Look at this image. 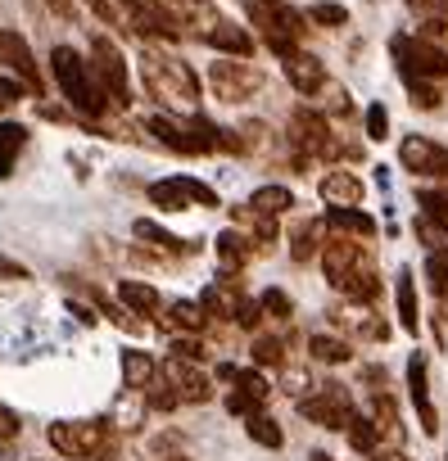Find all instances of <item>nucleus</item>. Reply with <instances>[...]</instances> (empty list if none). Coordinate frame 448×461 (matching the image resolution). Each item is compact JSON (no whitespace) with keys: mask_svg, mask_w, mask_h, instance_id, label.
<instances>
[{"mask_svg":"<svg viewBox=\"0 0 448 461\" xmlns=\"http://www.w3.org/2000/svg\"><path fill=\"white\" fill-rule=\"evenodd\" d=\"M150 203H154V208H168V212H181V208H190V203L217 208V190H208V185L195 181V176H168V181H154V185H150Z\"/></svg>","mask_w":448,"mask_h":461,"instance_id":"nucleus-10","label":"nucleus"},{"mask_svg":"<svg viewBox=\"0 0 448 461\" xmlns=\"http://www.w3.org/2000/svg\"><path fill=\"white\" fill-rule=\"evenodd\" d=\"M241 299H245V294H241L236 276H227V281H217V285H208V290H204L199 308H204V317H236Z\"/></svg>","mask_w":448,"mask_h":461,"instance_id":"nucleus-21","label":"nucleus"},{"mask_svg":"<svg viewBox=\"0 0 448 461\" xmlns=\"http://www.w3.org/2000/svg\"><path fill=\"white\" fill-rule=\"evenodd\" d=\"M213 249H217V267H222V272H227V276H241L245 263H250V254H254V240H245L241 230H222Z\"/></svg>","mask_w":448,"mask_h":461,"instance_id":"nucleus-19","label":"nucleus"},{"mask_svg":"<svg viewBox=\"0 0 448 461\" xmlns=\"http://www.w3.org/2000/svg\"><path fill=\"white\" fill-rule=\"evenodd\" d=\"M19 434V411L0 402V438H14Z\"/></svg>","mask_w":448,"mask_h":461,"instance_id":"nucleus-49","label":"nucleus"},{"mask_svg":"<svg viewBox=\"0 0 448 461\" xmlns=\"http://www.w3.org/2000/svg\"><path fill=\"white\" fill-rule=\"evenodd\" d=\"M299 416L322 425V429H344L349 416H353V398L344 384H322L317 393H304L299 398Z\"/></svg>","mask_w":448,"mask_h":461,"instance_id":"nucleus-9","label":"nucleus"},{"mask_svg":"<svg viewBox=\"0 0 448 461\" xmlns=\"http://www.w3.org/2000/svg\"><path fill=\"white\" fill-rule=\"evenodd\" d=\"M407 393H412V407H416V416H421V429L434 438V434H439V411H434V402H430V380H425V357H421V353L407 357Z\"/></svg>","mask_w":448,"mask_h":461,"instance_id":"nucleus-16","label":"nucleus"},{"mask_svg":"<svg viewBox=\"0 0 448 461\" xmlns=\"http://www.w3.org/2000/svg\"><path fill=\"white\" fill-rule=\"evenodd\" d=\"M281 339H272V335H259L254 339V348H250V357H254V366H281Z\"/></svg>","mask_w":448,"mask_h":461,"instance_id":"nucleus-41","label":"nucleus"},{"mask_svg":"<svg viewBox=\"0 0 448 461\" xmlns=\"http://www.w3.org/2000/svg\"><path fill=\"white\" fill-rule=\"evenodd\" d=\"M208 86L217 91V100H227V104H241V100H250L259 86H263V73L254 68V64H213L208 68Z\"/></svg>","mask_w":448,"mask_h":461,"instance_id":"nucleus-12","label":"nucleus"},{"mask_svg":"<svg viewBox=\"0 0 448 461\" xmlns=\"http://www.w3.org/2000/svg\"><path fill=\"white\" fill-rule=\"evenodd\" d=\"M389 55H394L403 77H421V82H443L448 77V50L434 46L430 37H394Z\"/></svg>","mask_w":448,"mask_h":461,"instance_id":"nucleus-6","label":"nucleus"},{"mask_svg":"<svg viewBox=\"0 0 448 461\" xmlns=\"http://www.w3.org/2000/svg\"><path fill=\"white\" fill-rule=\"evenodd\" d=\"M362 122H367V140H385V136H389V113H385V104H367Z\"/></svg>","mask_w":448,"mask_h":461,"instance_id":"nucleus-44","label":"nucleus"},{"mask_svg":"<svg viewBox=\"0 0 448 461\" xmlns=\"http://www.w3.org/2000/svg\"><path fill=\"white\" fill-rule=\"evenodd\" d=\"M227 411H232V416H250V411H259V407H254L245 393H236V389H232V393H227Z\"/></svg>","mask_w":448,"mask_h":461,"instance_id":"nucleus-50","label":"nucleus"},{"mask_svg":"<svg viewBox=\"0 0 448 461\" xmlns=\"http://www.w3.org/2000/svg\"><path fill=\"white\" fill-rule=\"evenodd\" d=\"M290 149H295L299 163L340 154V145H335V136H331V127H326V113H317V109H299V113L290 118Z\"/></svg>","mask_w":448,"mask_h":461,"instance_id":"nucleus-7","label":"nucleus"},{"mask_svg":"<svg viewBox=\"0 0 448 461\" xmlns=\"http://www.w3.org/2000/svg\"><path fill=\"white\" fill-rule=\"evenodd\" d=\"M398 163L412 176H448V149L439 140H430V136H403Z\"/></svg>","mask_w":448,"mask_h":461,"instance_id":"nucleus-13","label":"nucleus"},{"mask_svg":"<svg viewBox=\"0 0 448 461\" xmlns=\"http://www.w3.org/2000/svg\"><path fill=\"white\" fill-rule=\"evenodd\" d=\"M281 68H286V82H290L299 95H317V91H322V82H326V64H322L317 55L299 50V46L281 59Z\"/></svg>","mask_w":448,"mask_h":461,"instance_id":"nucleus-15","label":"nucleus"},{"mask_svg":"<svg viewBox=\"0 0 448 461\" xmlns=\"http://www.w3.org/2000/svg\"><path fill=\"white\" fill-rule=\"evenodd\" d=\"M317 254H322V272H326V281H331L344 299H353V303H371V299L380 294V272H376L367 245H358V240H349V236H335V240H326Z\"/></svg>","mask_w":448,"mask_h":461,"instance_id":"nucleus-1","label":"nucleus"},{"mask_svg":"<svg viewBox=\"0 0 448 461\" xmlns=\"http://www.w3.org/2000/svg\"><path fill=\"white\" fill-rule=\"evenodd\" d=\"M371 425H376L380 443H385V438H389V443H403V420H398V402H394V393L371 389Z\"/></svg>","mask_w":448,"mask_h":461,"instance_id":"nucleus-20","label":"nucleus"},{"mask_svg":"<svg viewBox=\"0 0 448 461\" xmlns=\"http://www.w3.org/2000/svg\"><path fill=\"white\" fill-rule=\"evenodd\" d=\"M118 299H123V308H132L136 317H150V312H159V303H163L150 281H118Z\"/></svg>","mask_w":448,"mask_h":461,"instance_id":"nucleus-24","label":"nucleus"},{"mask_svg":"<svg viewBox=\"0 0 448 461\" xmlns=\"http://www.w3.org/2000/svg\"><path fill=\"white\" fill-rule=\"evenodd\" d=\"M141 82H145V91H150L159 104H168V109L195 113V104H199V77H195L181 59H172V55H163V50H145V55H141Z\"/></svg>","mask_w":448,"mask_h":461,"instance_id":"nucleus-2","label":"nucleus"},{"mask_svg":"<svg viewBox=\"0 0 448 461\" xmlns=\"http://www.w3.org/2000/svg\"><path fill=\"white\" fill-rule=\"evenodd\" d=\"M344 434H349V447L358 452V456H371L376 447H380V434H376V425H371V416H349V425H344Z\"/></svg>","mask_w":448,"mask_h":461,"instance_id":"nucleus-31","label":"nucleus"},{"mask_svg":"<svg viewBox=\"0 0 448 461\" xmlns=\"http://www.w3.org/2000/svg\"><path fill=\"white\" fill-rule=\"evenodd\" d=\"M245 434H250V438H254L259 447H272V452H277V447L286 443L281 425H277L272 416H263V411H250V416H245Z\"/></svg>","mask_w":448,"mask_h":461,"instance_id":"nucleus-32","label":"nucleus"},{"mask_svg":"<svg viewBox=\"0 0 448 461\" xmlns=\"http://www.w3.org/2000/svg\"><path fill=\"white\" fill-rule=\"evenodd\" d=\"M317 249H322V221H299L290 236V258L308 263V258H317Z\"/></svg>","mask_w":448,"mask_h":461,"instance_id":"nucleus-28","label":"nucleus"},{"mask_svg":"<svg viewBox=\"0 0 448 461\" xmlns=\"http://www.w3.org/2000/svg\"><path fill=\"white\" fill-rule=\"evenodd\" d=\"M154 357L150 353H141V348H123V384L127 389H141V384H150L154 380Z\"/></svg>","mask_w":448,"mask_h":461,"instance_id":"nucleus-27","label":"nucleus"},{"mask_svg":"<svg viewBox=\"0 0 448 461\" xmlns=\"http://www.w3.org/2000/svg\"><path fill=\"white\" fill-rule=\"evenodd\" d=\"M204 41H208L213 50H222V55H232V59H250V55H254V37H250L241 23H227V19H217V23L204 32Z\"/></svg>","mask_w":448,"mask_h":461,"instance_id":"nucleus-18","label":"nucleus"},{"mask_svg":"<svg viewBox=\"0 0 448 461\" xmlns=\"http://www.w3.org/2000/svg\"><path fill=\"white\" fill-rule=\"evenodd\" d=\"M317 194L326 199V208H358L362 203V181L344 167H331L322 181H317Z\"/></svg>","mask_w":448,"mask_h":461,"instance_id":"nucleus-17","label":"nucleus"},{"mask_svg":"<svg viewBox=\"0 0 448 461\" xmlns=\"http://www.w3.org/2000/svg\"><path fill=\"white\" fill-rule=\"evenodd\" d=\"M91 73H96L105 100H109L114 109H123V104H127V59H123V50H118L109 37H96V41H91Z\"/></svg>","mask_w":448,"mask_h":461,"instance_id":"nucleus-8","label":"nucleus"},{"mask_svg":"<svg viewBox=\"0 0 448 461\" xmlns=\"http://www.w3.org/2000/svg\"><path fill=\"white\" fill-rule=\"evenodd\" d=\"M172 357H186V362H199V357H204V348H199V344H195V339L186 335V339H172Z\"/></svg>","mask_w":448,"mask_h":461,"instance_id":"nucleus-48","label":"nucleus"},{"mask_svg":"<svg viewBox=\"0 0 448 461\" xmlns=\"http://www.w3.org/2000/svg\"><path fill=\"white\" fill-rule=\"evenodd\" d=\"M259 308L272 312V317H290V312H295V303H290L286 290H263V294H259Z\"/></svg>","mask_w":448,"mask_h":461,"instance_id":"nucleus-45","label":"nucleus"},{"mask_svg":"<svg viewBox=\"0 0 448 461\" xmlns=\"http://www.w3.org/2000/svg\"><path fill=\"white\" fill-rule=\"evenodd\" d=\"M50 68H55V82H59L64 100H69L82 118H100V113L109 109V100H105V91H100L91 64H87L73 46H55V50H50Z\"/></svg>","mask_w":448,"mask_h":461,"instance_id":"nucleus-3","label":"nucleus"},{"mask_svg":"<svg viewBox=\"0 0 448 461\" xmlns=\"http://www.w3.org/2000/svg\"><path fill=\"white\" fill-rule=\"evenodd\" d=\"M416 236L425 240V249H448V226L443 221H434V217H416Z\"/></svg>","mask_w":448,"mask_h":461,"instance_id":"nucleus-40","label":"nucleus"},{"mask_svg":"<svg viewBox=\"0 0 448 461\" xmlns=\"http://www.w3.org/2000/svg\"><path fill=\"white\" fill-rule=\"evenodd\" d=\"M349 326H353L362 339H371V344H385V339H389V326H385V321H376V312H353V317H349Z\"/></svg>","mask_w":448,"mask_h":461,"instance_id":"nucleus-39","label":"nucleus"},{"mask_svg":"<svg viewBox=\"0 0 448 461\" xmlns=\"http://www.w3.org/2000/svg\"><path fill=\"white\" fill-rule=\"evenodd\" d=\"M308 461H335V456H331V452H313Z\"/></svg>","mask_w":448,"mask_h":461,"instance_id":"nucleus-52","label":"nucleus"},{"mask_svg":"<svg viewBox=\"0 0 448 461\" xmlns=\"http://www.w3.org/2000/svg\"><path fill=\"white\" fill-rule=\"evenodd\" d=\"M425 281L439 299H448V249H430L425 258Z\"/></svg>","mask_w":448,"mask_h":461,"instance_id":"nucleus-36","label":"nucleus"},{"mask_svg":"<svg viewBox=\"0 0 448 461\" xmlns=\"http://www.w3.org/2000/svg\"><path fill=\"white\" fill-rule=\"evenodd\" d=\"M150 407H145V398H141V389H127V402H118V411H114V420H118V429H136V420L145 416Z\"/></svg>","mask_w":448,"mask_h":461,"instance_id":"nucleus-38","label":"nucleus"},{"mask_svg":"<svg viewBox=\"0 0 448 461\" xmlns=\"http://www.w3.org/2000/svg\"><path fill=\"white\" fill-rule=\"evenodd\" d=\"M150 131L172 149V154H199V145H195V136L181 127V122H172V118H150Z\"/></svg>","mask_w":448,"mask_h":461,"instance_id":"nucleus-26","label":"nucleus"},{"mask_svg":"<svg viewBox=\"0 0 448 461\" xmlns=\"http://www.w3.org/2000/svg\"><path fill=\"white\" fill-rule=\"evenodd\" d=\"M232 384H236V393H245L254 407H263V402L272 398V384H268L254 366H250V371H236V375H232Z\"/></svg>","mask_w":448,"mask_h":461,"instance_id":"nucleus-35","label":"nucleus"},{"mask_svg":"<svg viewBox=\"0 0 448 461\" xmlns=\"http://www.w3.org/2000/svg\"><path fill=\"white\" fill-rule=\"evenodd\" d=\"M19 95H23V82H14L10 73H0V113H5Z\"/></svg>","mask_w":448,"mask_h":461,"instance_id":"nucleus-47","label":"nucleus"},{"mask_svg":"<svg viewBox=\"0 0 448 461\" xmlns=\"http://www.w3.org/2000/svg\"><path fill=\"white\" fill-rule=\"evenodd\" d=\"M394 303H398V326H403L407 335H416V330H421V312H416V281H412V272H407V267L398 272Z\"/></svg>","mask_w":448,"mask_h":461,"instance_id":"nucleus-22","label":"nucleus"},{"mask_svg":"<svg viewBox=\"0 0 448 461\" xmlns=\"http://www.w3.org/2000/svg\"><path fill=\"white\" fill-rule=\"evenodd\" d=\"M132 230H136V240H150V245H154V249H163V254H181V249H186V245L172 236V230H163L159 221H145V217H141Z\"/></svg>","mask_w":448,"mask_h":461,"instance_id":"nucleus-34","label":"nucleus"},{"mask_svg":"<svg viewBox=\"0 0 448 461\" xmlns=\"http://www.w3.org/2000/svg\"><path fill=\"white\" fill-rule=\"evenodd\" d=\"M159 375L172 384L177 402H208V398H213L208 375H204V371H195V362H186V357H168V362L159 366Z\"/></svg>","mask_w":448,"mask_h":461,"instance_id":"nucleus-14","label":"nucleus"},{"mask_svg":"<svg viewBox=\"0 0 448 461\" xmlns=\"http://www.w3.org/2000/svg\"><path fill=\"white\" fill-rule=\"evenodd\" d=\"M403 82H407V95H412L416 109H439V91H434V82H421V77H403Z\"/></svg>","mask_w":448,"mask_h":461,"instance_id":"nucleus-42","label":"nucleus"},{"mask_svg":"<svg viewBox=\"0 0 448 461\" xmlns=\"http://www.w3.org/2000/svg\"><path fill=\"white\" fill-rule=\"evenodd\" d=\"M236 321H241L245 330H259V326H263V308H259V299H241V308H236Z\"/></svg>","mask_w":448,"mask_h":461,"instance_id":"nucleus-46","label":"nucleus"},{"mask_svg":"<svg viewBox=\"0 0 448 461\" xmlns=\"http://www.w3.org/2000/svg\"><path fill=\"white\" fill-rule=\"evenodd\" d=\"M163 461H186V456H163Z\"/></svg>","mask_w":448,"mask_h":461,"instance_id":"nucleus-53","label":"nucleus"},{"mask_svg":"<svg viewBox=\"0 0 448 461\" xmlns=\"http://www.w3.org/2000/svg\"><path fill=\"white\" fill-rule=\"evenodd\" d=\"M245 10H250V19H254V28L263 32V41L286 59L299 41H304V14L295 10V5H286V0H245Z\"/></svg>","mask_w":448,"mask_h":461,"instance_id":"nucleus-5","label":"nucleus"},{"mask_svg":"<svg viewBox=\"0 0 448 461\" xmlns=\"http://www.w3.org/2000/svg\"><path fill=\"white\" fill-rule=\"evenodd\" d=\"M371 461H407V456H403V452H380V447H376Z\"/></svg>","mask_w":448,"mask_h":461,"instance_id":"nucleus-51","label":"nucleus"},{"mask_svg":"<svg viewBox=\"0 0 448 461\" xmlns=\"http://www.w3.org/2000/svg\"><path fill=\"white\" fill-rule=\"evenodd\" d=\"M250 208H259V212H268V217H281V212L295 208V194H290L286 185H259V190L250 194Z\"/></svg>","mask_w":448,"mask_h":461,"instance_id":"nucleus-29","label":"nucleus"},{"mask_svg":"<svg viewBox=\"0 0 448 461\" xmlns=\"http://www.w3.org/2000/svg\"><path fill=\"white\" fill-rule=\"evenodd\" d=\"M168 321H172V330H186V335H199V330L208 326L204 308H199V303H186V299H177V303L168 308Z\"/></svg>","mask_w":448,"mask_h":461,"instance_id":"nucleus-33","label":"nucleus"},{"mask_svg":"<svg viewBox=\"0 0 448 461\" xmlns=\"http://www.w3.org/2000/svg\"><path fill=\"white\" fill-rule=\"evenodd\" d=\"M308 353H313V362H326V366H340V362L353 357L349 339H340V335H313L308 339Z\"/></svg>","mask_w":448,"mask_h":461,"instance_id":"nucleus-30","label":"nucleus"},{"mask_svg":"<svg viewBox=\"0 0 448 461\" xmlns=\"http://www.w3.org/2000/svg\"><path fill=\"white\" fill-rule=\"evenodd\" d=\"M407 10L421 14L425 23H443L448 28V0H407Z\"/></svg>","mask_w":448,"mask_h":461,"instance_id":"nucleus-43","label":"nucleus"},{"mask_svg":"<svg viewBox=\"0 0 448 461\" xmlns=\"http://www.w3.org/2000/svg\"><path fill=\"white\" fill-rule=\"evenodd\" d=\"M50 447L69 461H96V456H109L114 447V429L109 420H96V416H82V420H55L50 425Z\"/></svg>","mask_w":448,"mask_h":461,"instance_id":"nucleus-4","label":"nucleus"},{"mask_svg":"<svg viewBox=\"0 0 448 461\" xmlns=\"http://www.w3.org/2000/svg\"><path fill=\"white\" fill-rule=\"evenodd\" d=\"M326 226L340 230V236H358V240L376 236V221L362 208H326Z\"/></svg>","mask_w":448,"mask_h":461,"instance_id":"nucleus-23","label":"nucleus"},{"mask_svg":"<svg viewBox=\"0 0 448 461\" xmlns=\"http://www.w3.org/2000/svg\"><path fill=\"white\" fill-rule=\"evenodd\" d=\"M308 23H317V28H344L349 23V10L344 5H335V0H317V5L304 14Z\"/></svg>","mask_w":448,"mask_h":461,"instance_id":"nucleus-37","label":"nucleus"},{"mask_svg":"<svg viewBox=\"0 0 448 461\" xmlns=\"http://www.w3.org/2000/svg\"><path fill=\"white\" fill-rule=\"evenodd\" d=\"M23 149H28V127H19V122L0 127V176L14 172V163H19Z\"/></svg>","mask_w":448,"mask_h":461,"instance_id":"nucleus-25","label":"nucleus"},{"mask_svg":"<svg viewBox=\"0 0 448 461\" xmlns=\"http://www.w3.org/2000/svg\"><path fill=\"white\" fill-rule=\"evenodd\" d=\"M0 73H10L14 82H23V91H32L41 100V73H37V59L28 50V41L10 28H0Z\"/></svg>","mask_w":448,"mask_h":461,"instance_id":"nucleus-11","label":"nucleus"}]
</instances>
